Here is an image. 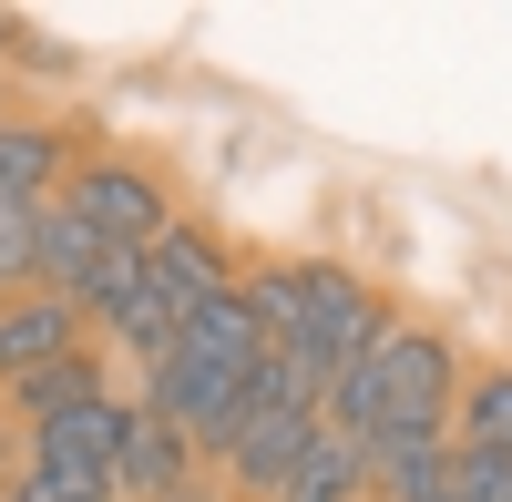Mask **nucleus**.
I'll return each mask as SVG.
<instances>
[{
    "instance_id": "nucleus-2",
    "label": "nucleus",
    "mask_w": 512,
    "mask_h": 502,
    "mask_svg": "<svg viewBox=\"0 0 512 502\" xmlns=\"http://www.w3.org/2000/svg\"><path fill=\"white\" fill-rule=\"evenodd\" d=\"M256 349H267V339H256V318H246L236 287H226V298H205V308L175 328V349L144 359V369H154V400H144V410H164V421L216 462L226 431H236V410H246V390H256Z\"/></svg>"
},
{
    "instance_id": "nucleus-7",
    "label": "nucleus",
    "mask_w": 512,
    "mask_h": 502,
    "mask_svg": "<svg viewBox=\"0 0 512 502\" xmlns=\"http://www.w3.org/2000/svg\"><path fill=\"white\" fill-rule=\"evenodd\" d=\"M308 431H318V410H287V400H256V390H246L236 431H226V451H216V472H226L236 492H256V502H277L287 472H297V451H308Z\"/></svg>"
},
{
    "instance_id": "nucleus-15",
    "label": "nucleus",
    "mask_w": 512,
    "mask_h": 502,
    "mask_svg": "<svg viewBox=\"0 0 512 502\" xmlns=\"http://www.w3.org/2000/svg\"><path fill=\"white\" fill-rule=\"evenodd\" d=\"M11 502H41V492H11Z\"/></svg>"
},
{
    "instance_id": "nucleus-11",
    "label": "nucleus",
    "mask_w": 512,
    "mask_h": 502,
    "mask_svg": "<svg viewBox=\"0 0 512 502\" xmlns=\"http://www.w3.org/2000/svg\"><path fill=\"white\" fill-rule=\"evenodd\" d=\"M62 185V134L52 123H0V205H52Z\"/></svg>"
},
{
    "instance_id": "nucleus-1",
    "label": "nucleus",
    "mask_w": 512,
    "mask_h": 502,
    "mask_svg": "<svg viewBox=\"0 0 512 502\" xmlns=\"http://www.w3.org/2000/svg\"><path fill=\"white\" fill-rule=\"evenodd\" d=\"M451 400H461V369H451V339L441 328H400L379 339L369 359H349L328 380V431L359 441V462H390L410 441H451Z\"/></svg>"
},
{
    "instance_id": "nucleus-8",
    "label": "nucleus",
    "mask_w": 512,
    "mask_h": 502,
    "mask_svg": "<svg viewBox=\"0 0 512 502\" xmlns=\"http://www.w3.org/2000/svg\"><path fill=\"white\" fill-rule=\"evenodd\" d=\"M113 492H134V502H195V441L164 421V410H123Z\"/></svg>"
},
{
    "instance_id": "nucleus-13",
    "label": "nucleus",
    "mask_w": 512,
    "mask_h": 502,
    "mask_svg": "<svg viewBox=\"0 0 512 502\" xmlns=\"http://www.w3.org/2000/svg\"><path fill=\"white\" fill-rule=\"evenodd\" d=\"M451 431H461V451H502V462H512V369H482V380H461Z\"/></svg>"
},
{
    "instance_id": "nucleus-10",
    "label": "nucleus",
    "mask_w": 512,
    "mask_h": 502,
    "mask_svg": "<svg viewBox=\"0 0 512 502\" xmlns=\"http://www.w3.org/2000/svg\"><path fill=\"white\" fill-rule=\"evenodd\" d=\"M277 502H369V462H359V441L349 431H308V451H297V472H287V492Z\"/></svg>"
},
{
    "instance_id": "nucleus-14",
    "label": "nucleus",
    "mask_w": 512,
    "mask_h": 502,
    "mask_svg": "<svg viewBox=\"0 0 512 502\" xmlns=\"http://www.w3.org/2000/svg\"><path fill=\"white\" fill-rule=\"evenodd\" d=\"M31 246H41V205H0V308L31 298Z\"/></svg>"
},
{
    "instance_id": "nucleus-12",
    "label": "nucleus",
    "mask_w": 512,
    "mask_h": 502,
    "mask_svg": "<svg viewBox=\"0 0 512 502\" xmlns=\"http://www.w3.org/2000/svg\"><path fill=\"white\" fill-rule=\"evenodd\" d=\"M82 400H103V369H93V349H72V359H52V369H31V380H11V410L41 431V421H62V410H82Z\"/></svg>"
},
{
    "instance_id": "nucleus-5",
    "label": "nucleus",
    "mask_w": 512,
    "mask_h": 502,
    "mask_svg": "<svg viewBox=\"0 0 512 502\" xmlns=\"http://www.w3.org/2000/svg\"><path fill=\"white\" fill-rule=\"evenodd\" d=\"M134 277V257H123V246H103L93 226L72 216V205L52 195L41 205V246H31V298H62V308H93L103 318V298L113 287Z\"/></svg>"
},
{
    "instance_id": "nucleus-9",
    "label": "nucleus",
    "mask_w": 512,
    "mask_h": 502,
    "mask_svg": "<svg viewBox=\"0 0 512 502\" xmlns=\"http://www.w3.org/2000/svg\"><path fill=\"white\" fill-rule=\"evenodd\" d=\"M72 349H82V308H62V298H11L0 308V390L72 359Z\"/></svg>"
},
{
    "instance_id": "nucleus-4",
    "label": "nucleus",
    "mask_w": 512,
    "mask_h": 502,
    "mask_svg": "<svg viewBox=\"0 0 512 502\" xmlns=\"http://www.w3.org/2000/svg\"><path fill=\"white\" fill-rule=\"evenodd\" d=\"M113 451H123V400H82L62 410V421H41L31 431V482L41 502H113Z\"/></svg>"
},
{
    "instance_id": "nucleus-3",
    "label": "nucleus",
    "mask_w": 512,
    "mask_h": 502,
    "mask_svg": "<svg viewBox=\"0 0 512 502\" xmlns=\"http://www.w3.org/2000/svg\"><path fill=\"white\" fill-rule=\"evenodd\" d=\"M236 298H246V318H256V339H267V349L318 359L328 380L390 339V308H379L349 267H318V257H277V267H256Z\"/></svg>"
},
{
    "instance_id": "nucleus-6",
    "label": "nucleus",
    "mask_w": 512,
    "mask_h": 502,
    "mask_svg": "<svg viewBox=\"0 0 512 502\" xmlns=\"http://www.w3.org/2000/svg\"><path fill=\"white\" fill-rule=\"evenodd\" d=\"M62 205H72V216L93 226L103 246H123V257H144V246H154L164 226H175V205H164V185L144 175V164H123V154H103V164H82Z\"/></svg>"
}]
</instances>
